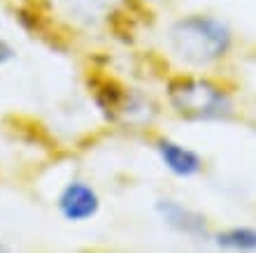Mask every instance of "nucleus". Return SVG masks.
<instances>
[{
    "label": "nucleus",
    "mask_w": 256,
    "mask_h": 253,
    "mask_svg": "<svg viewBox=\"0 0 256 253\" xmlns=\"http://www.w3.org/2000/svg\"><path fill=\"white\" fill-rule=\"evenodd\" d=\"M170 47L191 65H208L228 51L230 33L216 19L189 16L170 28Z\"/></svg>",
    "instance_id": "1"
},
{
    "label": "nucleus",
    "mask_w": 256,
    "mask_h": 253,
    "mask_svg": "<svg viewBox=\"0 0 256 253\" xmlns=\"http://www.w3.org/2000/svg\"><path fill=\"white\" fill-rule=\"evenodd\" d=\"M168 95L177 114L191 121L226 119L233 109L228 95L208 79H175Z\"/></svg>",
    "instance_id": "2"
},
{
    "label": "nucleus",
    "mask_w": 256,
    "mask_h": 253,
    "mask_svg": "<svg viewBox=\"0 0 256 253\" xmlns=\"http://www.w3.org/2000/svg\"><path fill=\"white\" fill-rule=\"evenodd\" d=\"M100 207V200L91 186L82 184V181H72L63 188L61 198H58V209L68 221H86L91 216H96Z\"/></svg>",
    "instance_id": "3"
},
{
    "label": "nucleus",
    "mask_w": 256,
    "mask_h": 253,
    "mask_svg": "<svg viewBox=\"0 0 256 253\" xmlns=\"http://www.w3.org/2000/svg\"><path fill=\"white\" fill-rule=\"evenodd\" d=\"M156 212L161 214V219L177 233L189 235V237H205L208 235V223L194 209H186V207L177 205L172 200H161L156 205Z\"/></svg>",
    "instance_id": "4"
},
{
    "label": "nucleus",
    "mask_w": 256,
    "mask_h": 253,
    "mask_svg": "<svg viewBox=\"0 0 256 253\" xmlns=\"http://www.w3.org/2000/svg\"><path fill=\"white\" fill-rule=\"evenodd\" d=\"M158 153H161V160L166 163V167L177 177H194L200 170V158L191 149H184L182 144L161 140L158 142Z\"/></svg>",
    "instance_id": "5"
},
{
    "label": "nucleus",
    "mask_w": 256,
    "mask_h": 253,
    "mask_svg": "<svg viewBox=\"0 0 256 253\" xmlns=\"http://www.w3.org/2000/svg\"><path fill=\"white\" fill-rule=\"evenodd\" d=\"M216 247L238 249V251H254L256 249V230L254 228H233L216 237Z\"/></svg>",
    "instance_id": "6"
},
{
    "label": "nucleus",
    "mask_w": 256,
    "mask_h": 253,
    "mask_svg": "<svg viewBox=\"0 0 256 253\" xmlns=\"http://www.w3.org/2000/svg\"><path fill=\"white\" fill-rule=\"evenodd\" d=\"M12 58H14V49L10 47L5 40H0V65L7 63V60H12Z\"/></svg>",
    "instance_id": "7"
}]
</instances>
